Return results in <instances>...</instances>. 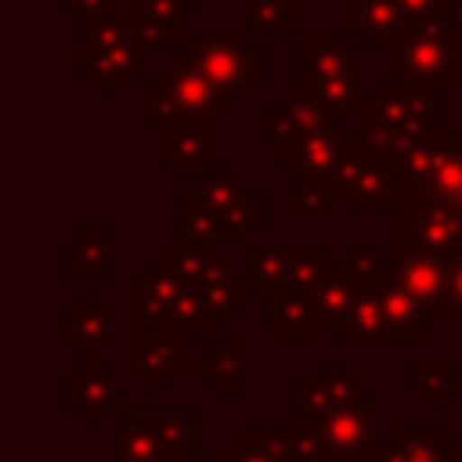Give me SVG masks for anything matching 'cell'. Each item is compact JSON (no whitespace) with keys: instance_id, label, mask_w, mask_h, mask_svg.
I'll list each match as a JSON object with an SVG mask.
<instances>
[{"instance_id":"f546056e","label":"cell","mask_w":462,"mask_h":462,"mask_svg":"<svg viewBox=\"0 0 462 462\" xmlns=\"http://www.w3.org/2000/svg\"><path fill=\"white\" fill-rule=\"evenodd\" d=\"M108 336H112V318H108L101 296L83 292V300L65 310V339L83 350H97L101 343H108Z\"/></svg>"},{"instance_id":"7bdbcfd3","label":"cell","mask_w":462,"mask_h":462,"mask_svg":"<svg viewBox=\"0 0 462 462\" xmlns=\"http://www.w3.org/2000/svg\"><path fill=\"white\" fill-rule=\"evenodd\" d=\"M458 32H462V0H444V11H440Z\"/></svg>"},{"instance_id":"44dd1931","label":"cell","mask_w":462,"mask_h":462,"mask_svg":"<svg viewBox=\"0 0 462 462\" xmlns=\"http://www.w3.org/2000/svg\"><path fill=\"white\" fill-rule=\"evenodd\" d=\"M162 159L177 170L180 180L199 177L202 162H217V130H213V123L162 130Z\"/></svg>"},{"instance_id":"1f68e13d","label":"cell","mask_w":462,"mask_h":462,"mask_svg":"<svg viewBox=\"0 0 462 462\" xmlns=\"http://www.w3.org/2000/svg\"><path fill=\"white\" fill-rule=\"evenodd\" d=\"M253 292H256L253 278H238V274H231V278H224V282L202 289L199 296H202V303H206L209 328H224V325L231 321V314L245 310V303H249Z\"/></svg>"},{"instance_id":"e0dca14e","label":"cell","mask_w":462,"mask_h":462,"mask_svg":"<svg viewBox=\"0 0 462 462\" xmlns=\"http://www.w3.org/2000/svg\"><path fill=\"white\" fill-rule=\"evenodd\" d=\"M318 433H321L328 455H336L343 462L346 458H379V451H383L379 433H375V415L365 404L328 415L325 422H318Z\"/></svg>"},{"instance_id":"f35d334b","label":"cell","mask_w":462,"mask_h":462,"mask_svg":"<svg viewBox=\"0 0 462 462\" xmlns=\"http://www.w3.org/2000/svg\"><path fill=\"white\" fill-rule=\"evenodd\" d=\"M217 462H282L278 455H271L267 448H260V444H253V440H235Z\"/></svg>"},{"instance_id":"4316f807","label":"cell","mask_w":462,"mask_h":462,"mask_svg":"<svg viewBox=\"0 0 462 462\" xmlns=\"http://www.w3.org/2000/svg\"><path fill=\"white\" fill-rule=\"evenodd\" d=\"M112 249H116V231L112 227H83L79 242L65 245V274L69 278H79V274L108 278V274H116Z\"/></svg>"},{"instance_id":"74e56055","label":"cell","mask_w":462,"mask_h":462,"mask_svg":"<svg viewBox=\"0 0 462 462\" xmlns=\"http://www.w3.org/2000/svg\"><path fill=\"white\" fill-rule=\"evenodd\" d=\"M245 22L253 32H292L296 29V0H249Z\"/></svg>"},{"instance_id":"7402d4cb","label":"cell","mask_w":462,"mask_h":462,"mask_svg":"<svg viewBox=\"0 0 462 462\" xmlns=\"http://www.w3.org/2000/svg\"><path fill=\"white\" fill-rule=\"evenodd\" d=\"M130 372L152 390L162 393L170 386V379L180 375V343L170 336H155L148 332L144 339H137L130 346Z\"/></svg>"},{"instance_id":"6da1fadb","label":"cell","mask_w":462,"mask_h":462,"mask_svg":"<svg viewBox=\"0 0 462 462\" xmlns=\"http://www.w3.org/2000/svg\"><path fill=\"white\" fill-rule=\"evenodd\" d=\"M444 87L408 83V79H379L375 94L365 97L357 141L379 159H401L408 148L433 141L444 130Z\"/></svg>"},{"instance_id":"cb8c5ba5","label":"cell","mask_w":462,"mask_h":462,"mask_svg":"<svg viewBox=\"0 0 462 462\" xmlns=\"http://www.w3.org/2000/svg\"><path fill=\"white\" fill-rule=\"evenodd\" d=\"M245 260H249V278H253L260 296L292 292L296 245H285V242H249L245 245Z\"/></svg>"},{"instance_id":"3957f363","label":"cell","mask_w":462,"mask_h":462,"mask_svg":"<svg viewBox=\"0 0 462 462\" xmlns=\"http://www.w3.org/2000/svg\"><path fill=\"white\" fill-rule=\"evenodd\" d=\"M130 325L170 336L177 343H191L199 328H209V318L202 296L184 285L159 256L144 267V274L130 278Z\"/></svg>"},{"instance_id":"d4e9b609","label":"cell","mask_w":462,"mask_h":462,"mask_svg":"<svg viewBox=\"0 0 462 462\" xmlns=\"http://www.w3.org/2000/svg\"><path fill=\"white\" fill-rule=\"evenodd\" d=\"M263 325L274 328L282 343H307L318 328L310 296H303V292H271V296H263Z\"/></svg>"},{"instance_id":"83f0119b","label":"cell","mask_w":462,"mask_h":462,"mask_svg":"<svg viewBox=\"0 0 462 462\" xmlns=\"http://www.w3.org/2000/svg\"><path fill=\"white\" fill-rule=\"evenodd\" d=\"M393 451L397 462H458V448L451 440H444L440 422L430 426H397L393 430Z\"/></svg>"},{"instance_id":"ac0fdd59","label":"cell","mask_w":462,"mask_h":462,"mask_svg":"<svg viewBox=\"0 0 462 462\" xmlns=\"http://www.w3.org/2000/svg\"><path fill=\"white\" fill-rule=\"evenodd\" d=\"M343 29L357 32L365 47H397L408 22L401 0H343Z\"/></svg>"},{"instance_id":"836d02e7","label":"cell","mask_w":462,"mask_h":462,"mask_svg":"<svg viewBox=\"0 0 462 462\" xmlns=\"http://www.w3.org/2000/svg\"><path fill=\"white\" fill-rule=\"evenodd\" d=\"M408 386L415 393H422L430 408H440L444 397L451 393V375L444 372L440 357H415L411 368H408Z\"/></svg>"},{"instance_id":"7c38bea8","label":"cell","mask_w":462,"mask_h":462,"mask_svg":"<svg viewBox=\"0 0 462 462\" xmlns=\"http://www.w3.org/2000/svg\"><path fill=\"white\" fill-rule=\"evenodd\" d=\"M336 123H339V119H336L318 97H310V94H303V90H289V94L278 97V105H274L271 112H263V119H260V137H263V144H271L274 152H285V148H292V144H300V141H307V137H318V134L332 130Z\"/></svg>"},{"instance_id":"4fadbf2b","label":"cell","mask_w":462,"mask_h":462,"mask_svg":"<svg viewBox=\"0 0 462 462\" xmlns=\"http://www.w3.org/2000/svg\"><path fill=\"white\" fill-rule=\"evenodd\" d=\"M448 278H451L448 260L422 249H404V253H393L383 285L411 300L419 310H437V307H448Z\"/></svg>"},{"instance_id":"30bf717a","label":"cell","mask_w":462,"mask_h":462,"mask_svg":"<svg viewBox=\"0 0 462 462\" xmlns=\"http://www.w3.org/2000/svg\"><path fill=\"white\" fill-rule=\"evenodd\" d=\"M199 72L213 83L217 94L235 101L245 94L253 83L263 79V47L249 40L245 29H220V32H202L191 43Z\"/></svg>"},{"instance_id":"d590c367","label":"cell","mask_w":462,"mask_h":462,"mask_svg":"<svg viewBox=\"0 0 462 462\" xmlns=\"http://www.w3.org/2000/svg\"><path fill=\"white\" fill-rule=\"evenodd\" d=\"M343 339L368 346V343H383V318H379V296L375 289H365V296L357 300L354 314L343 325Z\"/></svg>"},{"instance_id":"bcb514c9","label":"cell","mask_w":462,"mask_h":462,"mask_svg":"<svg viewBox=\"0 0 462 462\" xmlns=\"http://www.w3.org/2000/svg\"><path fill=\"white\" fill-rule=\"evenodd\" d=\"M155 462H180L177 455H162V458H155Z\"/></svg>"},{"instance_id":"ba28073f","label":"cell","mask_w":462,"mask_h":462,"mask_svg":"<svg viewBox=\"0 0 462 462\" xmlns=\"http://www.w3.org/2000/svg\"><path fill=\"white\" fill-rule=\"evenodd\" d=\"M458 43H462V32L444 14L433 22L411 25L393 47V76L408 83H430V87L455 83L462 72Z\"/></svg>"},{"instance_id":"7a4b0ae2","label":"cell","mask_w":462,"mask_h":462,"mask_svg":"<svg viewBox=\"0 0 462 462\" xmlns=\"http://www.w3.org/2000/svg\"><path fill=\"white\" fill-rule=\"evenodd\" d=\"M296 90L318 97L336 119L361 116V47L346 40L339 29H314L310 43L292 51Z\"/></svg>"},{"instance_id":"f1b7e54d","label":"cell","mask_w":462,"mask_h":462,"mask_svg":"<svg viewBox=\"0 0 462 462\" xmlns=\"http://www.w3.org/2000/svg\"><path fill=\"white\" fill-rule=\"evenodd\" d=\"M375 296L383 318V343H426V321L411 300H404L390 285H379Z\"/></svg>"},{"instance_id":"9a60e30c","label":"cell","mask_w":462,"mask_h":462,"mask_svg":"<svg viewBox=\"0 0 462 462\" xmlns=\"http://www.w3.org/2000/svg\"><path fill=\"white\" fill-rule=\"evenodd\" d=\"M296 393H300L296 422H307V426H318L328 415L361 404L357 379L346 372V365L339 357H332L321 375H296Z\"/></svg>"},{"instance_id":"603a6c76","label":"cell","mask_w":462,"mask_h":462,"mask_svg":"<svg viewBox=\"0 0 462 462\" xmlns=\"http://www.w3.org/2000/svg\"><path fill=\"white\" fill-rule=\"evenodd\" d=\"M361 296H365V289H361V285L343 271V263L336 260L332 271L321 278V285L310 292L318 328H339V332H343V325H346V318L354 314V307H357Z\"/></svg>"},{"instance_id":"2e32d148","label":"cell","mask_w":462,"mask_h":462,"mask_svg":"<svg viewBox=\"0 0 462 462\" xmlns=\"http://www.w3.org/2000/svg\"><path fill=\"white\" fill-rule=\"evenodd\" d=\"M123 390H116V365L101 357L97 350H83V368L79 375L65 379V404L79 411L83 426H94L101 411L119 408Z\"/></svg>"},{"instance_id":"60d3db41","label":"cell","mask_w":462,"mask_h":462,"mask_svg":"<svg viewBox=\"0 0 462 462\" xmlns=\"http://www.w3.org/2000/svg\"><path fill=\"white\" fill-rule=\"evenodd\" d=\"M401 11H404V22L411 29V25H422V22L440 18L444 0H401Z\"/></svg>"},{"instance_id":"f6af8a7d","label":"cell","mask_w":462,"mask_h":462,"mask_svg":"<svg viewBox=\"0 0 462 462\" xmlns=\"http://www.w3.org/2000/svg\"><path fill=\"white\" fill-rule=\"evenodd\" d=\"M451 390H462V361H458V368H455V375H451Z\"/></svg>"},{"instance_id":"d6986e66","label":"cell","mask_w":462,"mask_h":462,"mask_svg":"<svg viewBox=\"0 0 462 462\" xmlns=\"http://www.w3.org/2000/svg\"><path fill=\"white\" fill-rule=\"evenodd\" d=\"M177 209H180V231H177V242L184 245H195V249H217V245H245V231L231 227L224 217L209 213L202 206L199 195L184 191L177 199Z\"/></svg>"},{"instance_id":"e575fe53","label":"cell","mask_w":462,"mask_h":462,"mask_svg":"<svg viewBox=\"0 0 462 462\" xmlns=\"http://www.w3.org/2000/svg\"><path fill=\"white\" fill-rule=\"evenodd\" d=\"M159 430L166 440V451L177 458L195 455L199 444V415L191 408H177V411H159Z\"/></svg>"},{"instance_id":"484cf974","label":"cell","mask_w":462,"mask_h":462,"mask_svg":"<svg viewBox=\"0 0 462 462\" xmlns=\"http://www.w3.org/2000/svg\"><path fill=\"white\" fill-rule=\"evenodd\" d=\"M162 260L166 267L184 282L191 285L195 292L231 278V267L213 253V249H195V245H184V242H166L162 245Z\"/></svg>"},{"instance_id":"52a82bcc","label":"cell","mask_w":462,"mask_h":462,"mask_svg":"<svg viewBox=\"0 0 462 462\" xmlns=\"http://www.w3.org/2000/svg\"><path fill=\"white\" fill-rule=\"evenodd\" d=\"M408 195L404 177L390 159L372 155L361 141L357 130L343 152V173L336 184V199L346 213H397Z\"/></svg>"},{"instance_id":"5b68a950","label":"cell","mask_w":462,"mask_h":462,"mask_svg":"<svg viewBox=\"0 0 462 462\" xmlns=\"http://www.w3.org/2000/svg\"><path fill=\"white\" fill-rule=\"evenodd\" d=\"M79 47H83V79L97 87L101 97H108L119 83L126 79H141L148 83V43L137 32L134 14H112V18H97V22H83L79 32Z\"/></svg>"},{"instance_id":"ee69618b","label":"cell","mask_w":462,"mask_h":462,"mask_svg":"<svg viewBox=\"0 0 462 462\" xmlns=\"http://www.w3.org/2000/svg\"><path fill=\"white\" fill-rule=\"evenodd\" d=\"M379 462H397V451H393V444H383V451H379Z\"/></svg>"},{"instance_id":"9c48e42d","label":"cell","mask_w":462,"mask_h":462,"mask_svg":"<svg viewBox=\"0 0 462 462\" xmlns=\"http://www.w3.org/2000/svg\"><path fill=\"white\" fill-rule=\"evenodd\" d=\"M393 166L404 177L408 195L437 199L462 213V130L444 126L433 141L393 159Z\"/></svg>"},{"instance_id":"8fae6325","label":"cell","mask_w":462,"mask_h":462,"mask_svg":"<svg viewBox=\"0 0 462 462\" xmlns=\"http://www.w3.org/2000/svg\"><path fill=\"white\" fill-rule=\"evenodd\" d=\"M422 249L440 260H451L462 253V213L448 202L404 195L401 209L393 213V253Z\"/></svg>"},{"instance_id":"277c9868","label":"cell","mask_w":462,"mask_h":462,"mask_svg":"<svg viewBox=\"0 0 462 462\" xmlns=\"http://www.w3.org/2000/svg\"><path fill=\"white\" fill-rule=\"evenodd\" d=\"M231 101L213 90V83L199 72L191 47L177 51L173 65L144 83V123L148 130H173V126H199L224 116Z\"/></svg>"},{"instance_id":"8992f818","label":"cell","mask_w":462,"mask_h":462,"mask_svg":"<svg viewBox=\"0 0 462 462\" xmlns=\"http://www.w3.org/2000/svg\"><path fill=\"white\" fill-rule=\"evenodd\" d=\"M350 137H354V130L346 126V119H339L332 130L278 152V159L285 166H292V206H296V213H321L325 202L336 199V184H339V173H343V152H346Z\"/></svg>"},{"instance_id":"4dcf8cb0","label":"cell","mask_w":462,"mask_h":462,"mask_svg":"<svg viewBox=\"0 0 462 462\" xmlns=\"http://www.w3.org/2000/svg\"><path fill=\"white\" fill-rule=\"evenodd\" d=\"M245 357H249L245 343L224 339V343L213 346L209 357H199L195 361V372L206 375L213 383V390H220V393H242L245 383H249L245 379Z\"/></svg>"},{"instance_id":"8d00e7d4","label":"cell","mask_w":462,"mask_h":462,"mask_svg":"<svg viewBox=\"0 0 462 462\" xmlns=\"http://www.w3.org/2000/svg\"><path fill=\"white\" fill-rule=\"evenodd\" d=\"M339 263H343V271H346L361 289H379V285L386 282V267H390V260H383L375 249L357 245V242L343 245Z\"/></svg>"},{"instance_id":"ffe728a7","label":"cell","mask_w":462,"mask_h":462,"mask_svg":"<svg viewBox=\"0 0 462 462\" xmlns=\"http://www.w3.org/2000/svg\"><path fill=\"white\" fill-rule=\"evenodd\" d=\"M195 11H199L195 0H130V14L148 47L184 51L180 47V18L195 14Z\"/></svg>"},{"instance_id":"7dc6e473","label":"cell","mask_w":462,"mask_h":462,"mask_svg":"<svg viewBox=\"0 0 462 462\" xmlns=\"http://www.w3.org/2000/svg\"><path fill=\"white\" fill-rule=\"evenodd\" d=\"M318 462H343V458H336V455H325V458H318Z\"/></svg>"},{"instance_id":"5bb4252c","label":"cell","mask_w":462,"mask_h":462,"mask_svg":"<svg viewBox=\"0 0 462 462\" xmlns=\"http://www.w3.org/2000/svg\"><path fill=\"white\" fill-rule=\"evenodd\" d=\"M195 195L202 199V206L209 213L224 217L231 227H238L245 235L263 224V195H253L249 184H245V177L242 173H231V166L220 162V159L213 162V173L202 177V184H199Z\"/></svg>"},{"instance_id":"d6a6232c","label":"cell","mask_w":462,"mask_h":462,"mask_svg":"<svg viewBox=\"0 0 462 462\" xmlns=\"http://www.w3.org/2000/svg\"><path fill=\"white\" fill-rule=\"evenodd\" d=\"M332 253H328V245L325 242H303V245H296V263H292V292H303V296H310L318 285H321V278L332 271Z\"/></svg>"},{"instance_id":"b9f144b4","label":"cell","mask_w":462,"mask_h":462,"mask_svg":"<svg viewBox=\"0 0 462 462\" xmlns=\"http://www.w3.org/2000/svg\"><path fill=\"white\" fill-rule=\"evenodd\" d=\"M451 267V278H448V307L458 314V325H462V253L448 260Z\"/></svg>"},{"instance_id":"ab89813d","label":"cell","mask_w":462,"mask_h":462,"mask_svg":"<svg viewBox=\"0 0 462 462\" xmlns=\"http://www.w3.org/2000/svg\"><path fill=\"white\" fill-rule=\"evenodd\" d=\"M65 11L83 18V22H97V18L116 14V0H65Z\"/></svg>"}]
</instances>
